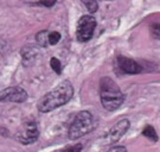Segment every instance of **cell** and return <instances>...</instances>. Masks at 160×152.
Here are the masks:
<instances>
[{
	"instance_id": "1",
	"label": "cell",
	"mask_w": 160,
	"mask_h": 152,
	"mask_svg": "<svg viewBox=\"0 0 160 152\" xmlns=\"http://www.w3.org/2000/svg\"><path fill=\"white\" fill-rule=\"evenodd\" d=\"M74 95V88L69 81H62L52 90L46 93L38 101V111L40 113H49L68 103Z\"/></svg>"
},
{
	"instance_id": "2",
	"label": "cell",
	"mask_w": 160,
	"mask_h": 152,
	"mask_svg": "<svg viewBox=\"0 0 160 152\" xmlns=\"http://www.w3.org/2000/svg\"><path fill=\"white\" fill-rule=\"evenodd\" d=\"M100 97L103 108L109 112L116 111L125 101V95L120 87L108 76L102 77L100 81Z\"/></svg>"
},
{
	"instance_id": "3",
	"label": "cell",
	"mask_w": 160,
	"mask_h": 152,
	"mask_svg": "<svg viewBox=\"0 0 160 152\" xmlns=\"http://www.w3.org/2000/svg\"><path fill=\"white\" fill-rule=\"evenodd\" d=\"M96 120L92 113L88 112V111H82L75 117L74 121L71 123L70 127H69V139L76 140L81 137L90 133L96 127Z\"/></svg>"
},
{
	"instance_id": "4",
	"label": "cell",
	"mask_w": 160,
	"mask_h": 152,
	"mask_svg": "<svg viewBox=\"0 0 160 152\" xmlns=\"http://www.w3.org/2000/svg\"><path fill=\"white\" fill-rule=\"evenodd\" d=\"M97 22L92 16H83L80 18L76 29V38L80 43H86L92 38Z\"/></svg>"
},
{
	"instance_id": "5",
	"label": "cell",
	"mask_w": 160,
	"mask_h": 152,
	"mask_svg": "<svg viewBox=\"0 0 160 152\" xmlns=\"http://www.w3.org/2000/svg\"><path fill=\"white\" fill-rule=\"evenodd\" d=\"M39 137V130L37 127V124L34 121H26L17 133V139L24 145L32 144L38 139Z\"/></svg>"
},
{
	"instance_id": "6",
	"label": "cell",
	"mask_w": 160,
	"mask_h": 152,
	"mask_svg": "<svg viewBox=\"0 0 160 152\" xmlns=\"http://www.w3.org/2000/svg\"><path fill=\"white\" fill-rule=\"evenodd\" d=\"M28 100V93L26 90L19 87V86H13V87H7L5 89L0 90V102H24Z\"/></svg>"
},
{
	"instance_id": "7",
	"label": "cell",
	"mask_w": 160,
	"mask_h": 152,
	"mask_svg": "<svg viewBox=\"0 0 160 152\" xmlns=\"http://www.w3.org/2000/svg\"><path fill=\"white\" fill-rule=\"evenodd\" d=\"M129 120L128 119H121L119 123L110 128V131L107 134V141L109 144H115L120 140L121 138L127 133V131L129 128Z\"/></svg>"
},
{
	"instance_id": "8",
	"label": "cell",
	"mask_w": 160,
	"mask_h": 152,
	"mask_svg": "<svg viewBox=\"0 0 160 152\" xmlns=\"http://www.w3.org/2000/svg\"><path fill=\"white\" fill-rule=\"evenodd\" d=\"M118 67L122 73L129 74V75H135V74L142 73V67L134 60L129 57L118 56Z\"/></svg>"
},
{
	"instance_id": "9",
	"label": "cell",
	"mask_w": 160,
	"mask_h": 152,
	"mask_svg": "<svg viewBox=\"0 0 160 152\" xmlns=\"http://www.w3.org/2000/svg\"><path fill=\"white\" fill-rule=\"evenodd\" d=\"M22 57H23V64L25 67H29L36 61L38 56V50L34 48L33 45H28L22 50Z\"/></svg>"
},
{
	"instance_id": "10",
	"label": "cell",
	"mask_w": 160,
	"mask_h": 152,
	"mask_svg": "<svg viewBox=\"0 0 160 152\" xmlns=\"http://www.w3.org/2000/svg\"><path fill=\"white\" fill-rule=\"evenodd\" d=\"M142 135L146 137L147 139H149L151 141H158V134H157L153 126H149V125L145 126L142 130Z\"/></svg>"
},
{
	"instance_id": "11",
	"label": "cell",
	"mask_w": 160,
	"mask_h": 152,
	"mask_svg": "<svg viewBox=\"0 0 160 152\" xmlns=\"http://www.w3.org/2000/svg\"><path fill=\"white\" fill-rule=\"evenodd\" d=\"M36 42L40 46H48L49 45V32L48 31H39L36 34Z\"/></svg>"
},
{
	"instance_id": "12",
	"label": "cell",
	"mask_w": 160,
	"mask_h": 152,
	"mask_svg": "<svg viewBox=\"0 0 160 152\" xmlns=\"http://www.w3.org/2000/svg\"><path fill=\"white\" fill-rule=\"evenodd\" d=\"M81 1L86 5L87 10L90 13H95L98 10V4H97L96 0H81Z\"/></svg>"
},
{
	"instance_id": "13",
	"label": "cell",
	"mask_w": 160,
	"mask_h": 152,
	"mask_svg": "<svg viewBox=\"0 0 160 152\" xmlns=\"http://www.w3.org/2000/svg\"><path fill=\"white\" fill-rule=\"evenodd\" d=\"M61 40V34L57 31H52L49 32V44L50 45H56Z\"/></svg>"
},
{
	"instance_id": "14",
	"label": "cell",
	"mask_w": 160,
	"mask_h": 152,
	"mask_svg": "<svg viewBox=\"0 0 160 152\" xmlns=\"http://www.w3.org/2000/svg\"><path fill=\"white\" fill-rule=\"evenodd\" d=\"M50 66H51L52 70L56 74H61L62 71V66H61V62L58 61L56 57H52L51 61H50Z\"/></svg>"
},
{
	"instance_id": "15",
	"label": "cell",
	"mask_w": 160,
	"mask_h": 152,
	"mask_svg": "<svg viewBox=\"0 0 160 152\" xmlns=\"http://www.w3.org/2000/svg\"><path fill=\"white\" fill-rule=\"evenodd\" d=\"M151 31H152V36L154 37L155 39L160 40V24L159 23H155L151 26Z\"/></svg>"
},
{
	"instance_id": "16",
	"label": "cell",
	"mask_w": 160,
	"mask_h": 152,
	"mask_svg": "<svg viewBox=\"0 0 160 152\" xmlns=\"http://www.w3.org/2000/svg\"><path fill=\"white\" fill-rule=\"evenodd\" d=\"M56 3H57V0H39L36 4L44 6V7H52L53 5H56Z\"/></svg>"
},
{
	"instance_id": "17",
	"label": "cell",
	"mask_w": 160,
	"mask_h": 152,
	"mask_svg": "<svg viewBox=\"0 0 160 152\" xmlns=\"http://www.w3.org/2000/svg\"><path fill=\"white\" fill-rule=\"evenodd\" d=\"M82 151V144H77V145H72L67 149H64L62 152H81Z\"/></svg>"
},
{
	"instance_id": "18",
	"label": "cell",
	"mask_w": 160,
	"mask_h": 152,
	"mask_svg": "<svg viewBox=\"0 0 160 152\" xmlns=\"http://www.w3.org/2000/svg\"><path fill=\"white\" fill-rule=\"evenodd\" d=\"M106 152H127V149L125 146H121V145H115V146H112L110 149H108Z\"/></svg>"
}]
</instances>
